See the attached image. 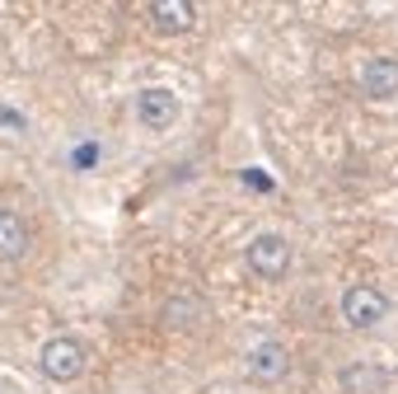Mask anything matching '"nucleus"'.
Here are the masks:
<instances>
[{"label":"nucleus","instance_id":"obj_1","mask_svg":"<svg viewBox=\"0 0 398 394\" xmlns=\"http://www.w3.org/2000/svg\"><path fill=\"white\" fill-rule=\"evenodd\" d=\"M389 310H394V300H389V291L375 282H352L347 291H342V319L352 324V329H375V324H384L389 319Z\"/></svg>","mask_w":398,"mask_h":394},{"label":"nucleus","instance_id":"obj_2","mask_svg":"<svg viewBox=\"0 0 398 394\" xmlns=\"http://www.w3.org/2000/svg\"><path fill=\"white\" fill-rule=\"evenodd\" d=\"M244 263L258 277H267V282H276V277H286L295 263V249H291V239L286 235H276V230H262V235L248 239V249H244Z\"/></svg>","mask_w":398,"mask_h":394},{"label":"nucleus","instance_id":"obj_3","mask_svg":"<svg viewBox=\"0 0 398 394\" xmlns=\"http://www.w3.org/2000/svg\"><path fill=\"white\" fill-rule=\"evenodd\" d=\"M38 366H43V376H47V380L66 385V380H76L80 371H85V347H80L76 338L57 333V338H47V343L38 347Z\"/></svg>","mask_w":398,"mask_h":394},{"label":"nucleus","instance_id":"obj_4","mask_svg":"<svg viewBox=\"0 0 398 394\" xmlns=\"http://www.w3.org/2000/svg\"><path fill=\"white\" fill-rule=\"evenodd\" d=\"M178 113H183V104H178L173 90L145 85V90L136 94V122L145 127V132H169V127L178 122Z\"/></svg>","mask_w":398,"mask_h":394},{"label":"nucleus","instance_id":"obj_5","mask_svg":"<svg viewBox=\"0 0 398 394\" xmlns=\"http://www.w3.org/2000/svg\"><path fill=\"white\" fill-rule=\"evenodd\" d=\"M244 371L258 385H276V380H286V371H291V352L281 343H272V338H258L244 357Z\"/></svg>","mask_w":398,"mask_h":394},{"label":"nucleus","instance_id":"obj_6","mask_svg":"<svg viewBox=\"0 0 398 394\" xmlns=\"http://www.w3.org/2000/svg\"><path fill=\"white\" fill-rule=\"evenodd\" d=\"M361 94H366L370 104H394L398 99V57L380 52V57H370V62L361 66Z\"/></svg>","mask_w":398,"mask_h":394},{"label":"nucleus","instance_id":"obj_7","mask_svg":"<svg viewBox=\"0 0 398 394\" xmlns=\"http://www.w3.org/2000/svg\"><path fill=\"white\" fill-rule=\"evenodd\" d=\"M24 253H29V221L0 206V263H19Z\"/></svg>","mask_w":398,"mask_h":394},{"label":"nucleus","instance_id":"obj_8","mask_svg":"<svg viewBox=\"0 0 398 394\" xmlns=\"http://www.w3.org/2000/svg\"><path fill=\"white\" fill-rule=\"evenodd\" d=\"M150 19H155L159 33H187L197 24V5H192V0H155Z\"/></svg>","mask_w":398,"mask_h":394},{"label":"nucleus","instance_id":"obj_9","mask_svg":"<svg viewBox=\"0 0 398 394\" xmlns=\"http://www.w3.org/2000/svg\"><path fill=\"white\" fill-rule=\"evenodd\" d=\"M380 366H342V390L347 394H356V390H380Z\"/></svg>","mask_w":398,"mask_h":394},{"label":"nucleus","instance_id":"obj_10","mask_svg":"<svg viewBox=\"0 0 398 394\" xmlns=\"http://www.w3.org/2000/svg\"><path fill=\"white\" fill-rule=\"evenodd\" d=\"M99 160H104V146L85 141V146H76V155H71V164H76V169H94Z\"/></svg>","mask_w":398,"mask_h":394}]
</instances>
